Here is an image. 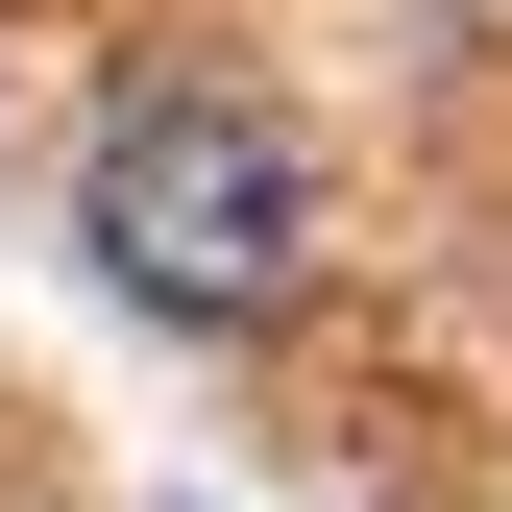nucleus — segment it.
Returning a JSON list of instances; mask_svg holds the SVG:
<instances>
[{
	"label": "nucleus",
	"mask_w": 512,
	"mask_h": 512,
	"mask_svg": "<svg viewBox=\"0 0 512 512\" xmlns=\"http://www.w3.org/2000/svg\"><path fill=\"white\" fill-rule=\"evenodd\" d=\"M74 244H98L147 317H269V293L317 269V171H293L269 98H220V74H122L98 147H74Z\"/></svg>",
	"instance_id": "f257e3e1"
}]
</instances>
